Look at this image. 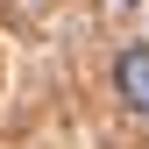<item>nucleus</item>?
<instances>
[{
    "instance_id": "1",
    "label": "nucleus",
    "mask_w": 149,
    "mask_h": 149,
    "mask_svg": "<svg viewBox=\"0 0 149 149\" xmlns=\"http://www.w3.org/2000/svg\"><path fill=\"white\" fill-rule=\"evenodd\" d=\"M114 92L128 100V114L149 121V43H128L121 57H114Z\"/></svg>"
}]
</instances>
